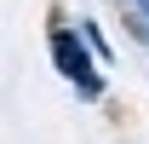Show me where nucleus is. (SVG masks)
Returning <instances> with one entry per match:
<instances>
[{"instance_id":"nucleus-1","label":"nucleus","mask_w":149,"mask_h":144,"mask_svg":"<svg viewBox=\"0 0 149 144\" xmlns=\"http://www.w3.org/2000/svg\"><path fill=\"white\" fill-rule=\"evenodd\" d=\"M52 58H57V69L69 75L80 92H97V69H92V58H86V46L69 35V29H52Z\"/></svg>"},{"instance_id":"nucleus-2","label":"nucleus","mask_w":149,"mask_h":144,"mask_svg":"<svg viewBox=\"0 0 149 144\" xmlns=\"http://www.w3.org/2000/svg\"><path fill=\"white\" fill-rule=\"evenodd\" d=\"M138 12H143V18H149V0H138Z\"/></svg>"}]
</instances>
